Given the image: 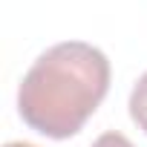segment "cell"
Returning a JSON list of instances; mask_svg holds the SVG:
<instances>
[{"label": "cell", "instance_id": "cell-1", "mask_svg": "<svg viewBox=\"0 0 147 147\" xmlns=\"http://www.w3.org/2000/svg\"><path fill=\"white\" fill-rule=\"evenodd\" d=\"M107 90V55L84 40H63L49 46L29 66L18 90V110L32 130L61 141L87 124Z\"/></svg>", "mask_w": 147, "mask_h": 147}, {"label": "cell", "instance_id": "cell-4", "mask_svg": "<svg viewBox=\"0 0 147 147\" xmlns=\"http://www.w3.org/2000/svg\"><path fill=\"white\" fill-rule=\"evenodd\" d=\"M3 147H35V144H29V141H9V144H3Z\"/></svg>", "mask_w": 147, "mask_h": 147}, {"label": "cell", "instance_id": "cell-2", "mask_svg": "<svg viewBox=\"0 0 147 147\" xmlns=\"http://www.w3.org/2000/svg\"><path fill=\"white\" fill-rule=\"evenodd\" d=\"M130 118L138 124V130L147 133V72L136 81L130 92Z\"/></svg>", "mask_w": 147, "mask_h": 147}, {"label": "cell", "instance_id": "cell-3", "mask_svg": "<svg viewBox=\"0 0 147 147\" xmlns=\"http://www.w3.org/2000/svg\"><path fill=\"white\" fill-rule=\"evenodd\" d=\"M90 147H133V141L127 138V136H121V133H115V130H110V133H104V136H98Z\"/></svg>", "mask_w": 147, "mask_h": 147}]
</instances>
